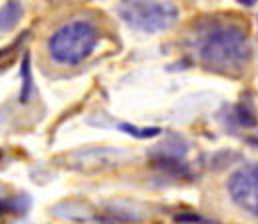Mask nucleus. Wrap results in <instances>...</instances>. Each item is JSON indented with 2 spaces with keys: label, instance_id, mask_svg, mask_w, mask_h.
<instances>
[{
  "label": "nucleus",
  "instance_id": "obj_5",
  "mask_svg": "<svg viewBox=\"0 0 258 224\" xmlns=\"http://www.w3.org/2000/svg\"><path fill=\"white\" fill-rule=\"evenodd\" d=\"M228 120L234 124L236 130H252L258 126V114L248 102H240L230 110Z\"/></svg>",
  "mask_w": 258,
  "mask_h": 224
},
{
  "label": "nucleus",
  "instance_id": "obj_1",
  "mask_svg": "<svg viewBox=\"0 0 258 224\" xmlns=\"http://www.w3.org/2000/svg\"><path fill=\"white\" fill-rule=\"evenodd\" d=\"M186 44L198 64L218 74L240 76L250 60L248 34L236 20L218 16L198 20Z\"/></svg>",
  "mask_w": 258,
  "mask_h": 224
},
{
  "label": "nucleus",
  "instance_id": "obj_4",
  "mask_svg": "<svg viewBox=\"0 0 258 224\" xmlns=\"http://www.w3.org/2000/svg\"><path fill=\"white\" fill-rule=\"evenodd\" d=\"M230 198L238 208L258 218V164H244L228 180Z\"/></svg>",
  "mask_w": 258,
  "mask_h": 224
},
{
  "label": "nucleus",
  "instance_id": "obj_3",
  "mask_svg": "<svg viewBox=\"0 0 258 224\" xmlns=\"http://www.w3.org/2000/svg\"><path fill=\"white\" fill-rule=\"evenodd\" d=\"M118 14L136 30L162 32L174 24L178 8L172 2H120Z\"/></svg>",
  "mask_w": 258,
  "mask_h": 224
},
{
  "label": "nucleus",
  "instance_id": "obj_6",
  "mask_svg": "<svg viewBox=\"0 0 258 224\" xmlns=\"http://www.w3.org/2000/svg\"><path fill=\"white\" fill-rule=\"evenodd\" d=\"M22 16V6L18 2H6L2 6V32H10Z\"/></svg>",
  "mask_w": 258,
  "mask_h": 224
},
{
  "label": "nucleus",
  "instance_id": "obj_2",
  "mask_svg": "<svg viewBox=\"0 0 258 224\" xmlns=\"http://www.w3.org/2000/svg\"><path fill=\"white\" fill-rule=\"evenodd\" d=\"M98 28L86 20H74L60 26L48 40L50 56L60 64H78L92 54L98 44Z\"/></svg>",
  "mask_w": 258,
  "mask_h": 224
},
{
  "label": "nucleus",
  "instance_id": "obj_8",
  "mask_svg": "<svg viewBox=\"0 0 258 224\" xmlns=\"http://www.w3.org/2000/svg\"><path fill=\"white\" fill-rule=\"evenodd\" d=\"M122 130H126L128 134H134V136H138V138H150V136H156L160 130L158 128H136V126H130V124H122L120 126Z\"/></svg>",
  "mask_w": 258,
  "mask_h": 224
},
{
  "label": "nucleus",
  "instance_id": "obj_7",
  "mask_svg": "<svg viewBox=\"0 0 258 224\" xmlns=\"http://www.w3.org/2000/svg\"><path fill=\"white\" fill-rule=\"evenodd\" d=\"M20 74H22V90H20V102H26L30 96V88H32V78H30V56L24 54L22 58V66H20Z\"/></svg>",
  "mask_w": 258,
  "mask_h": 224
}]
</instances>
